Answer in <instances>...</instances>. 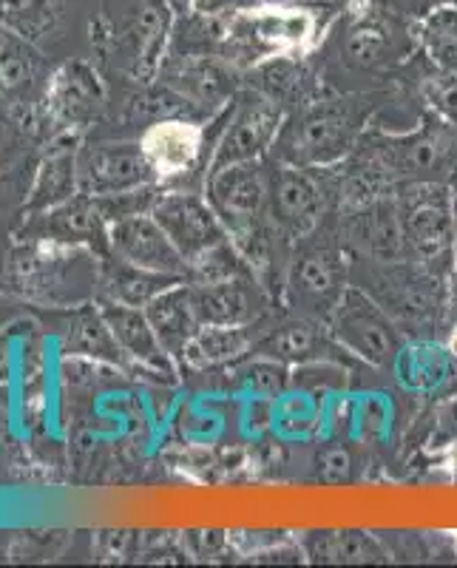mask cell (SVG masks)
<instances>
[{
	"label": "cell",
	"instance_id": "cell-1",
	"mask_svg": "<svg viewBox=\"0 0 457 568\" xmlns=\"http://www.w3.org/2000/svg\"><path fill=\"white\" fill-rule=\"evenodd\" d=\"M222 32V58L231 65L304 58L322 38V14L307 3H256L231 12Z\"/></svg>",
	"mask_w": 457,
	"mask_h": 568
},
{
	"label": "cell",
	"instance_id": "cell-2",
	"mask_svg": "<svg viewBox=\"0 0 457 568\" xmlns=\"http://www.w3.org/2000/svg\"><path fill=\"white\" fill-rule=\"evenodd\" d=\"M364 109L349 98H322L298 105L282 125L276 145V160L296 162L304 169H333L347 160L360 142Z\"/></svg>",
	"mask_w": 457,
	"mask_h": 568
},
{
	"label": "cell",
	"instance_id": "cell-3",
	"mask_svg": "<svg viewBox=\"0 0 457 568\" xmlns=\"http://www.w3.org/2000/svg\"><path fill=\"white\" fill-rule=\"evenodd\" d=\"M393 196L409 258L440 278L455 271V191L446 182H400Z\"/></svg>",
	"mask_w": 457,
	"mask_h": 568
},
{
	"label": "cell",
	"instance_id": "cell-4",
	"mask_svg": "<svg viewBox=\"0 0 457 568\" xmlns=\"http://www.w3.org/2000/svg\"><path fill=\"white\" fill-rule=\"evenodd\" d=\"M395 185L400 182H446L457 169V129L435 111L406 134H375L358 142Z\"/></svg>",
	"mask_w": 457,
	"mask_h": 568
},
{
	"label": "cell",
	"instance_id": "cell-5",
	"mask_svg": "<svg viewBox=\"0 0 457 568\" xmlns=\"http://www.w3.org/2000/svg\"><path fill=\"white\" fill-rule=\"evenodd\" d=\"M171 34L167 0H105L98 20H91V40L100 52H129L134 74L160 65L162 45Z\"/></svg>",
	"mask_w": 457,
	"mask_h": 568
},
{
	"label": "cell",
	"instance_id": "cell-6",
	"mask_svg": "<svg viewBox=\"0 0 457 568\" xmlns=\"http://www.w3.org/2000/svg\"><path fill=\"white\" fill-rule=\"evenodd\" d=\"M347 287L344 247L335 240L309 242V236L302 240L284 276V298L291 304V311L327 327L335 304L342 302Z\"/></svg>",
	"mask_w": 457,
	"mask_h": 568
},
{
	"label": "cell",
	"instance_id": "cell-7",
	"mask_svg": "<svg viewBox=\"0 0 457 568\" xmlns=\"http://www.w3.org/2000/svg\"><path fill=\"white\" fill-rule=\"evenodd\" d=\"M327 329L338 347L375 369H393L395 358L404 349L395 318L380 307L373 293L360 291L355 284H349L342 302L335 304Z\"/></svg>",
	"mask_w": 457,
	"mask_h": 568
},
{
	"label": "cell",
	"instance_id": "cell-8",
	"mask_svg": "<svg viewBox=\"0 0 457 568\" xmlns=\"http://www.w3.org/2000/svg\"><path fill=\"white\" fill-rule=\"evenodd\" d=\"M284 120H287L284 105L262 94L258 89L231 98V103H227V123L216 145H213L207 171L225 169V165H233V162L264 160V154H271L273 145H276Z\"/></svg>",
	"mask_w": 457,
	"mask_h": 568
},
{
	"label": "cell",
	"instance_id": "cell-9",
	"mask_svg": "<svg viewBox=\"0 0 457 568\" xmlns=\"http://www.w3.org/2000/svg\"><path fill=\"white\" fill-rule=\"evenodd\" d=\"M271 176V202L267 213L278 231L293 242H302L322 227L329 205V187L316 169H304L296 162L273 160L267 165Z\"/></svg>",
	"mask_w": 457,
	"mask_h": 568
},
{
	"label": "cell",
	"instance_id": "cell-10",
	"mask_svg": "<svg viewBox=\"0 0 457 568\" xmlns=\"http://www.w3.org/2000/svg\"><path fill=\"white\" fill-rule=\"evenodd\" d=\"M415 43V32L400 29L398 18L375 0H347L342 29V60L349 69L373 71L400 58ZM418 45V43H415Z\"/></svg>",
	"mask_w": 457,
	"mask_h": 568
},
{
	"label": "cell",
	"instance_id": "cell-11",
	"mask_svg": "<svg viewBox=\"0 0 457 568\" xmlns=\"http://www.w3.org/2000/svg\"><path fill=\"white\" fill-rule=\"evenodd\" d=\"M151 216L160 222L162 231L167 233V240L174 242L180 256L185 258L187 273L220 245H225L227 227L222 225L220 213L213 211L207 196L191 194V191H167V194L156 196Z\"/></svg>",
	"mask_w": 457,
	"mask_h": 568
},
{
	"label": "cell",
	"instance_id": "cell-12",
	"mask_svg": "<svg viewBox=\"0 0 457 568\" xmlns=\"http://www.w3.org/2000/svg\"><path fill=\"white\" fill-rule=\"evenodd\" d=\"M205 196L213 205V211L220 213L227 233L253 220H262V216H267V202H271L267 162H233V165H225V169L207 171Z\"/></svg>",
	"mask_w": 457,
	"mask_h": 568
},
{
	"label": "cell",
	"instance_id": "cell-13",
	"mask_svg": "<svg viewBox=\"0 0 457 568\" xmlns=\"http://www.w3.org/2000/svg\"><path fill=\"white\" fill-rule=\"evenodd\" d=\"M440 282L444 278L420 267L413 258H406V262L384 265V273L375 278L378 291L373 296L395 318V324L424 327L429 322H438Z\"/></svg>",
	"mask_w": 457,
	"mask_h": 568
},
{
	"label": "cell",
	"instance_id": "cell-14",
	"mask_svg": "<svg viewBox=\"0 0 457 568\" xmlns=\"http://www.w3.org/2000/svg\"><path fill=\"white\" fill-rule=\"evenodd\" d=\"M191 307L202 327H245L258 324L267 311V296L253 276L216 278V282L187 284Z\"/></svg>",
	"mask_w": 457,
	"mask_h": 568
},
{
	"label": "cell",
	"instance_id": "cell-15",
	"mask_svg": "<svg viewBox=\"0 0 457 568\" xmlns=\"http://www.w3.org/2000/svg\"><path fill=\"white\" fill-rule=\"evenodd\" d=\"M109 245L120 262L142 267L151 273H165V276H187L185 258L167 240L160 222L151 213H131L111 222Z\"/></svg>",
	"mask_w": 457,
	"mask_h": 568
},
{
	"label": "cell",
	"instance_id": "cell-16",
	"mask_svg": "<svg viewBox=\"0 0 457 568\" xmlns=\"http://www.w3.org/2000/svg\"><path fill=\"white\" fill-rule=\"evenodd\" d=\"M342 220L344 245L353 247L364 262L393 265V262H406V258H409L404 227H400V216L398 207H395L393 194L373 202V205L367 207L344 213Z\"/></svg>",
	"mask_w": 457,
	"mask_h": 568
},
{
	"label": "cell",
	"instance_id": "cell-17",
	"mask_svg": "<svg viewBox=\"0 0 457 568\" xmlns=\"http://www.w3.org/2000/svg\"><path fill=\"white\" fill-rule=\"evenodd\" d=\"M156 182L142 145H103L80 165V187L91 196H116Z\"/></svg>",
	"mask_w": 457,
	"mask_h": 568
},
{
	"label": "cell",
	"instance_id": "cell-18",
	"mask_svg": "<svg viewBox=\"0 0 457 568\" xmlns=\"http://www.w3.org/2000/svg\"><path fill=\"white\" fill-rule=\"evenodd\" d=\"M156 180H171L194 171L205 149V129L185 116H162L145 129L140 140Z\"/></svg>",
	"mask_w": 457,
	"mask_h": 568
},
{
	"label": "cell",
	"instance_id": "cell-19",
	"mask_svg": "<svg viewBox=\"0 0 457 568\" xmlns=\"http://www.w3.org/2000/svg\"><path fill=\"white\" fill-rule=\"evenodd\" d=\"M162 80L176 98L191 105H227L231 103L233 78L225 58L213 54H176L171 63L162 69Z\"/></svg>",
	"mask_w": 457,
	"mask_h": 568
},
{
	"label": "cell",
	"instance_id": "cell-20",
	"mask_svg": "<svg viewBox=\"0 0 457 568\" xmlns=\"http://www.w3.org/2000/svg\"><path fill=\"white\" fill-rule=\"evenodd\" d=\"M103 316L105 322H109L120 349H123L129 358H134L140 367L151 369V373L156 375H174V364H171L174 355L162 347V342L156 338L154 327H151L149 316H145L142 307H129V304L111 302L103 307Z\"/></svg>",
	"mask_w": 457,
	"mask_h": 568
},
{
	"label": "cell",
	"instance_id": "cell-21",
	"mask_svg": "<svg viewBox=\"0 0 457 568\" xmlns=\"http://www.w3.org/2000/svg\"><path fill=\"white\" fill-rule=\"evenodd\" d=\"M109 216L98 196H80V200H65L49 211L45 220V236L52 242L71 247H94L105 251L109 245Z\"/></svg>",
	"mask_w": 457,
	"mask_h": 568
},
{
	"label": "cell",
	"instance_id": "cell-22",
	"mask_svg": "<svg viewBox=\"0 0 457 568\" xmlns=\"http://www.w3.org/2000/svg\"><path fill=\"white\" fill-rule=\"evenodd\" d=\"M142 311L149 316L151 327H154L162 347L171 355H182L185 344L191 342L196 329L202 327L194 316V307H191V291H187L185 282L167 287L165 293L151 298Z\"/></svg>",
	"mask_w": 457,
	"mask_h": 568
},
{
	"label": "cell",
	"instance_id": "cell-23",
	"mask_svg": "<svg viewBox=\"0 0 457 568\" xmlns=\"http://www.w3.org/2000/svg\"><path fill=\"white\" fill-rule=\"evenodd\" d=\"M256 347V324L245 327H200L182 349V364L191 369L220 367Z\"/></svg>",
	"mask_w": 457,
	"mask_h": 568
},
{
	"label": "cell",
	"instance_id": "cell-24",
	"mask_svg": "<svg viewBox=\"0 0 457 568\" xmlns=\"http://www.w3.org/2000/svg\"><path fill=\"white\" fill-rule=\"evenodd\" d=\"M415 43L426 54L435 71L457 74V7L431 3L413 23Z\"/></svg>",
	"mask_w": 457,
	"mask_h": 568
},
{
	"label": "cell",
	"instance_id": "cell-25",
	"mask_svg": "<svg viewBox=\"0 0 457 568\" xmlns=\"http://www.w3.org/2000/svg\"><path fill=\"white\" fill-rule=\"evenodd\" d=\"M451 353L431 342L404 344V349L395 358L393 373L398 382L413 393H435L451 378Z\"/></svg>",
	"mask_w": 457,
	"mask_h": 568
},
{
	"label": "cell",
	"instance_id": "cell-26",
	"mask_svg": "<svg viewBox=\"0 0 457 568\" xmlns=\"http://www.w3.org/2000/svg\"><path fill=\"white\" fill-rule=\"evenodd\" d=\"M100 100H103V91H100L98 74L85 63H69L54 74L49 103L63 123H80Z\"/></svg>",
	"mask_w": 457,
	"mask_h": 568
},
{
	"label": "cell",
	"instance_id": "cell-27",
	"mask_svg": "<svg viewBox=\"0 0 457 568\" xmlns=\"http://www.w3.org/2000/svg\"><path fill=\"white\" fill-rule=\"evenodd\" d=\"M40 80L34 43L0 27V100L27 98Z\"/></svg>",
	"mask_w": 457,
	"mask_h": 568
},
{
	"label": "cell",
	"instance_id": "cell-28",
	"mask_svg": "<svg viewBox=\"0 0 457 568\" xmlns=\"http://www.w3.org/2000/svg\"><path fill=\"white\" fill-rule=\"evenodd\" d=\"M322 322H313V318L296 316L291 322L278 324L276 329H271L262 342H256V353L267 355V358H276L282 364H304L313 362L322 338Z\"/></svg>",
	"mask_w": 457,
	"mask_h": 568
},
{
	"label": "cell",
	"instance_id": "cell-29",
	"mask_svg": "<svg viewBox=\"0 0 457 568\" xmlns=\"http://www.w3.org/2000/svg\"><path fill=\"white\" fill-rule=\"evenodd\" d=\"M63 20V0H0V27L29 43L58 32Z\"/></svg>",
	"mask_w": 457,
	"mask_h": 568
},
{
	"label": "cell",
	"instance_id": "cell-30",
	"mask_svg": "<svg viewBox=\"0 0 457 568\" xmlns=\"http://www.w3.org/2000/svg\"><path fill=\"white\" fill-rule=\"evenodd\" d=\"M180 282H185V278L142 271V267L120 262V258H116V265L111 267L109 276H105L109 296L120 304H129V307H145L151 298H156L160 293H165L167 287H174V284Z\"/></svg>",
	"mask_w": 457,
	"mask_h": 568
},
{
	"label": "cell",
	"instance_id": "cell-31",
	"mask_svg": "<svg viewBox=\"0 0 457 568\" xmlns=\"http://www.w3.org/2000/svg\"><path fill=\"white\" fill-rule=\"evenodd\" d=\"M309 555L322 562H384L387 551L364 531H324L309 540Z\"/></svg>",
	"mask_w": 457,
	"mask_h": 568
},
{
	"label": "cell",
	"instance_id": "cell-32",
	"mask_svg": "<svg viewBox=\"0 0 457 568\" xmlns=\"http://www.w3.org/2000/svg\"><path fill=\"white\" fill-rule=\"evenodd\" d=\"M69 344L74 353L94 355V358H105V362H120V355H125L116 344L114 333H111L109 322H105L103 313H85L74 322V329H71Z\"/></svg>",
	"mask_w": 457,
	"mask_h": 568
},
{
	"label": "cell",
	"instance_id": "cell-33",
	"mask_svg": "<svg viewBox=\"0 0 457 568\" xmlns=\"http://www.w3.org/2000/svg\"><path fill=\"white\" fill-rule=\"evenodd\" d=\"M80 171H74V160L71 154H58L45 162L40 169L38 182H34V205L40 207H54L60 202L69 200V194L74 191V182H78Z\"/></svg>",
	"mask_w": 457,
	"mask_h": 568
},
{
	"label": "cell",
	"instance_id": "cell-34",
	"mask_svg": "<svg viewBox=\"0 0 457 568\" xmlns=\"http://www.w3.org/2000/svg\"><path fill=\"white\" fill-rule=\"evenodd\" d=\"M245 378L251 384V389L256 395H282L291 384V373H287V364L276 362V358H267V355H258L256 362L245 369Z\"/></svg>",
	"mask_w": 457,
	"mask_h": 568
},
{
	"label": "cell",
	"instance_id": "cell-35",
	"mask_svg": "<svg viewBox=\"0 0 457 568\" xmlns=\"http://www.w3.org/2000/svg\"><path fill=\"white\" fill-rule=\"evenodd\" d=\"M424 98L435 114L457 129V74L435 71L431 78L424 80Z\"/></svg>",
	"mask_w": 457,
	"mask_h": 568
},
{
	"label": "cell",
	"instance_id": "cell-36",
	"mask_svg": "<svg viewBox=\"0 0 457 568\" xmlns=\"http://www.w3.org/2000/svg\"><path fill=\"white\" fill-rule=\"evenodd\" d=\"M20 151V131L9 116L0 114V171L9 169V162L18 156Z\"/></svg>",
	"mask_w": 457,
	"mask_h": 568
},
{
	"label": "cell",
	"instance_id": "cell-37",
	"mask_svg": "<svg viewBox=\"0 0 457 568\" xmlns=\"http://www.w3.org/2000/svg\"><path fill=\"white\" fill-rule=\"evenodd\" d=\"M347 475H349L347 453L335 449V453L324 455V478H327V480H344Z\"/></svg>",
	"mask_w": 457,
	"mask_h": 568
},
{
	"label": "cell",
	"instance_id": "cell-38",
	"mask_svg": "<svg viewBox=\"0 0 457 568\" xmlns=\"http://www.w3.org/2000/svg\"><path fill=\"white\" fill-rule=\"evenodd\" d=\"M446 349H449L451 358H455V362H457V324L449 329V338H446Z\"/></svg>",
	"mask_w": 457,
	"mask_h": 568
},
{
	"label": "cell",
	"instance_id": "cell-39",
	"mask_svg": "<svg viewBox=\"0 0 457 568\" xmlns=\"http://www.w3.org/2000/svg\"><path fill=\"white\" fill-rule=\"evenodd\" d=\"M449 187H451V191H455V194H457V169L451 171V176H449Z\"/></svg>",
	"mask_w": 457,
	"mask_h": 568
},
{
	"label": "cell",
	"instance_id": "cell-40",
	"mask_svg": "<svg viewBox=\"0 0 457 568\" xmlns=\"http://www.w3.org/2000/svg\"><path fill=\"white\" fill-rule=\"evenodd\" d=\"M455 258H457V194H455Z\"/></svg>",
	"mask_w": 457,
	"mask_h": 568
},
{
	"label": "cell",
	"instance_id": "cell-41",
	"mask_svg": "<svg viewBox=\"0 0 457 568\" xmlns=\"http://www.w3.org/2000/svg\"><path fill=\"white\" fill-rule=\"evenodd\" d=\"M451 284H455V293H457V258H455V271H451Z\"/></svg>",
	"mask_w": 457,
	"mask_h": 568
},
{
	"label": "cell",
	"instance_id": "cell-42",
	"mask_svg": "<svg viewBox=\"0 0 457 568\" xmlns=\"http://www.w3.org/2000/svg\"><path fill=\"white\" fill-rule=\"evenodd\" d=\"M431 3H455L457 7V0H431Z\"/></svg>",
	"mask_w": 457,
	"mask_h": 568
},
{
	"label": "cell",
	"instance_id": "cell-43",
	"mask_svg": "<svg viewBox=\"0 0 457 568\" xmlns=\"http://www.w3.org/2000/svg\"><path fill=\"white\" fill-rule=\"evenodd\" d=\"M455 471H457V446H455Z\"/></svg>",
	"mask_w": 457,
	"mask_h": 568
},
{
	"label": "cell",
	"instance_id": "cell-44",
	"mask_svg": "<svg viewBox=\"0 0 457 568\" xmlns=\"http://www.w3.org/2000/svg\"><path fill=\"white\" fill-rule=\"evenodd\" d=\"M455 420H457V400H455Z\"/></svg>",
	"mask_w": 457,
	"mask_h": 568
}]
</instances>
